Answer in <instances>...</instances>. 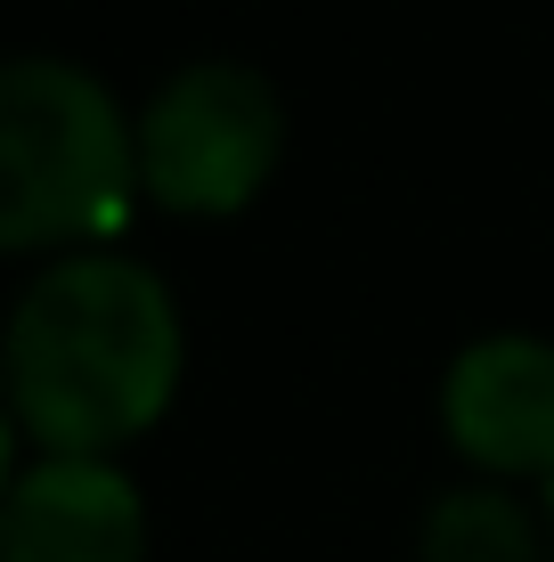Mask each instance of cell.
Instances as JSON below:
<instances>
[{
	"instance_id": "cell-4",
	"label": "cell",
	"mask_w": 554,
	"mask_h": 562,
	"mask_svg": "<svg viewBox=\"0 0 554 562\" xmlns=\"http://www.w3.org/2000/svg\"><path fill=\"white\" fill-rule=\"evenodd\" d=\"M441 424L489 481L554 473V335L489 326L441 367Z\"/></svg>"
},
{
	"instance_id": "cell-1",
	"label": "cell",
	"mask_w": 554,
	"mask_h": 562,
	"mask_svg": "<svg viewBox=\"0 0 554 562\" xmlns=\"http://www.w3.org/2000/svg\"><path fill=\"white\" fill-rule=\"evenodd\" d=\"M188 318L156 261L74 245L42 261L0 318V392L16 432L57 457H114L171 408Z\"/></svg>"
},
{
	"instance_id": "cell-8",
	"label": "cell",
	"mask_w": 554,
	"mask_h": 562,
	"mask_svg": "<svg viewBox=\"0 0 554 562\" xmlns=\"http://www.w3.org/2000/svg\"><path fill=\"white\" fill-rule=\"evenodd\" d=\"M546 530H554V473H546Z\"/></svg>"
},
{
	"instance_id": "cell-5",
	"label": "cell",
	"mask_w": 554,
	"mask_h": 562,
	"mask_svg": "<svg viewBox=\"0 0 554 562\" xmlns=\"http://www.w3.org/2000/svg\"><path fill=\"white\" fill-rule=\"evenodd\" d=\"M0 562H147V490L123 457L42 449L0 490Z\"/></svg>"
},
{
	"instance_id": "cell-3",
	"label": "cell",
	"mask_w": 554,
	"mask_h": 562,
	"mask_svg": "<svg viewBox=\"0 0 554 562\" xmlns=\"http://www.w3.org/2000/svg\"><path fill=\"white\" fill-rule=\"evenodd\" d=\"M139 196L163 212H237L285 155V90L253 57H188L131 114Z\"/></svg>"
},
{
	"instance_id": "cell-7",
	"label": "cell",
	"mask_w": 554,
	"mask_h": 562,
	"mask_svg": "<svg viewBox=\"0 0 554 562\" xmlns=\"http://www.w3.org/2000/svg\"><path fill=\"white\" fill-rule=\"evenodd\" d=\"M16 440L25 432H16V408H9V392H0V490L16 481Z\"/></svg>"
},
{
	"instance_id": "cell-6",
	"label": "cell",
	"mask_w": 554,
	"mask_h": 562,
	"mask_svg": "<svg viewBox=\"0 0 554 562\" xmlns=\"http://www.w3.org/2000/svg\"><path fill=\"white\" fill-rule=\"evenodd\" d=\"M546 506H530L506 481H456L416 521V562H539L546 554Z\"/></svg>"
},
{
	"instance_id": "cell-2",
	"label": "cell",
	"mask_w": 554,
	"mask_h": 562,
	"mask_svg": "<svg viewBox=\"0 0 554 562\" xmlns=\"http://www.w3.org/2000/svg\"><path fill=\"white\" fill-rule=\"evenodd\" d=\"M139 196L131 106L66 49H0V254L82 245Z\"/></svg>"
}]
</instances>
